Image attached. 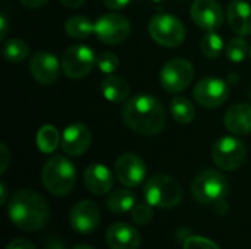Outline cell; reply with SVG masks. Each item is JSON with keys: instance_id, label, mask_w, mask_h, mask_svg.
<instances>
[{"instance_id": "14", "label": "cell", "mask_w": 251, "mask_h": 249, "mask_svg": "<svg viewBox=\"0 0 251 249\" xmlns=\"http://www.w3.org/2000/svg\"><path fill=\"white\" fill-rule=\"evenodd\" d=\"M191 19L200 29L215 31L224 22V10L216 0H194Z\"/></svg>"}, {"instance_id": "2", "label": "cell", "mask_w": 251, "mask_h": 249, "mask_svg": "<svg viewBox=\"0 0 251 249\" xmlns=\"http://www.w3.org/2000/svg\"><path fill=\"white\" fill-rule=\"evenodd\" d=\"M6 205L10 222L21 230L37 232L49 223V204L38 192L19 189L9 198Z\"/></svg>"}, {"instance_id": "22", "label": "cell", "mask_w": 251, "mask_h": 249, "mask_svg": "<svg viewBox=\"0 0 251 249\" xmlns=\"http://www.w3.org/2000/svg\"><path fill=\"white\" fill-rule=\"evenodd\" d=\"M135 204V194L126 188L113 191L106 200L107 208L115 214H125L128 211H132Z\"/></svg>"}, {"instance_id": "40", "label": "cell", "mask_w": 251, "mask_h": 249, "mask_svg": "<svg viewBox=\"0 0 251 249\" xmlns=\"http://www.w3.org/2000/svg\"><path fill=\"white\" fill-rule=\"evenodd\" d=\"M72 249H96V248H93V247H90V245H76V247H74Z\"/></svg>"}, {"instance_id": "9", "label": "cell", "mask_w": 251, "mask_h": 249, "mask_svg": "<svg viewBox=\"0 0 251 249\" xmlns=\"http://www.w3.org/2000/svg\"><path fill=\"white\" fill-rule=\"evenodd\" d=\"M96 54L88 45L75 44L68 47L62 57V70L71 79L87 76L96 65Z\"/></svg>"}, {"instance_id": "18", "label": "cell", "mask_w": 251, "mask_h": 249, "mask_svg": "<svg viewBox=\"0 0 251 249\" xmlns=\"http://www.w3.org/2000/svg\"><path fill=\"white\" fill-rule=\"evenodd\" d=\"M84 183L91 194L106 195L113 188V175L106 166L94 163L84 170Z\"/></svg>"}, {"instance_id": "21", "label": "cell", "mask_w": 251, "mask_h": 249, "mask_svg": "<svg viewBox=\"0 0 251 249\" xmlns=\"http://www.w3.org/2000/svg\"><path fill=\"white\" fill-rule=\"evenodd\" d=\"M101 94L110 103H121L129 97V84L119 75H107L101 81Z\"/></svg>"}, {"instance_id": "23", "label": "cell", "mask_w": 251, "mask_h": 249, "mask_svg": "<svg viewBox=\"0 0 251 249\" xmlns=\"http://www.w3.org/2000/svg\"><path fill=\"white\" fill-rule=\"evenodd\" d=\"M62 142V136L56 126L53 125H44L38 129L35 135V144L38 150L44 154H51L56 151L59 144Z\"/></svg>"}, {"instance_id": "24", "label": "cell", "mask_w": 251, "mask_h": 249, "mask_svg": "<svg viewBox=\"0 0 251 249\" xmlns=\"http://www.w3.org/2000/svg\"><path fill=\"white\" fill-rule=\"evenodd\" d=\"M65 32L75 40H85L94 32V22L87 16H72L65 22Z\"/></svg>"}, {"instance_id": "12", "label": "cell", "mask_w": 251, "mask_h": 249, "mask_svg": "<svg viewBox=\"0 0 251 249\" xmlns=\"http://www.w3.org/2000/svg\"><path fill=\"white\" fill-rule=\"evenodd\" d=\"M116 179L126 188H137L146 178V164L134 153H124L115 161L113 167Z\"/></svg>"}, {"instance_id": "15", "label": "cell", "mask_w": 251, "mask_h": 249, "mask_svg": "<svg viewBox=\"0 0 251 249\" xmlns=\"http://www.w3.org/2000/svg\"><path fill=\"white\" fill-rule=\"evenodd\" d=\"M93 134L84 123H72L62 134V150L71 157L82 156L91 145Z\"/></svg>"}, {"instance_id": "42", "label": "cell", "mask_w": 251, "mask_h": 249, "mask_svg": "<svg viewBox=\"0 0 251 249\" xmlns=\"http://www.w3.org/2000/svg\"><path fill=\"white\" fill-rule=\"evenodd\" d=\"M250 60H251V48H250Z\"/></svg>"}, {"instance_id": "11", "label": "cell", "mask_w": 251, "mask_h": 249, "mask_svg": "<svg viewBox=\"0 0 251 249\" xmlns=\"http://www.w3.org/2000/svg\"><path fill=\"white\" fill-rule=\"evenodd\" d=\"M229 88L228 84L215 76L203 78L197 82L193 91V97L196 103H199L204 109H216L228 100Z\"/></svg>"}, {"instance_id": "36", "label": "cell", "mask_w": 251, "mask_h": 249, "mask_svg": "<svg viewBox=\"0 0 251 249\" xmlns=\"http://www.w3.org/2000/svg\"><path fill=\"white\" fill-rule=\"evenodd\" d=\"M7 29H9V23H7L6 15L1 13V15H0V40H4V38H6Z\"/></svg>"}, {"instance_id": "38", "label": "cell", "mask_w": 251, "mask_h": 249, "mask_svg": "<svg viewBox=\"0 0 251 249\" xmlns=\"http://www.w3.org/2000/svg\"><path fill=\"white\" fill-rule=\"evenodd\" d=\"M63 6H66V7H71V9H76V7H81L84 3H85V0H59Z\"/></svg>"}, {"instance_id": "33", "label": "cell", "mask_w": 251, "mask_h": 249, "mask_svg": "<svg viewBox=\"0 0 251 249\" xmlns=\"http://www.w3.org/2000/svg\"><path fill=\"white\" fill-rule=\"evenodd\" d=\"M10 163V154L9 150L4 144H0V173L4 175V172L7 170Z\"/></svg>"}, {"instance_id": "27", "label": "cell", "mask_w": 251, "mask_h": 249, "mask_svg": "<svg viewBox=\"0 0 251 249\" xmlns=\"http://www.w3.org/2000/svg\"><path fill=\"white\" fill-rule=\"evenodd\" d=\"M200 50L207 59H218L225 50L224 40L215 31H209L200 41Z\"/></svg>"}, {"instance_id": "6", "label": "cell", "mask_w": 251, "mask_h": 249, "mask_svg": "<svg viewBox=\"0 0 251 249\" xmlns=\"http://www.w3.org/2000/svg\"><path fill=\"white\" fill-rule=\"evenodd\" d=\"M191 192L201 204H216L228 194V181L221 172L209 169L196 176Z\"/></svg>"}, {"instance_id": "35", "label": "cell", "mask_w": 251, "mask_h": 249, "mask_svg": "<svg viewBox=\"0 0 251 249\" xmlns=\"http://www.w3.org/2000/svg\"><path fill=\"white\" fill-rule=\"evenodd\" d=\"M131 0H103L104 6L112 9V10H119L122 7H125Z\"/></svg>"}, {"instance_id": "25", "label": "cell", "mask_w": 251, "mask_h": 249, "mask_svg": "<svg viewBox=\"0 0 251 249\" xmlns=\"http://www.w3.org/2000/svg\"><path fill=\"white\" fill-rule=\"evenodd\" d=\"M171 114L179 125H188L196 119V107L185 97H175L171 101Z\"/></svg>"}, {"instance_id": "17", "label": "cell", "mask_w": 251, "mask_h": 249, "mask_svg": "<svg viewBox=\"0 0 251 249\" xmlns=\"http://www.w3.org/2000/svg\"><path fill=\"white\" fill-rule=\"evenodd\" d=\"M106 242L110 249H138L141 245V236L134 226L118 222L107 229Z\"/></svg>"}, {"instance_id": "19", "label": "cell", "mask_w": 251, "mask_h": 249, "mask_svg": "<svg viewBox=\"0 0 251 249\" xmlns=\"http://www.w3.org/2000/svg\"><path fill=\"white\" fill-rule=\"evenodd\" d=\"M224 125L234 135H249L251 132V104L238 103L229 107L225 113Z\"/></svg>"}, {"instance_id": "16", "label": "cell", "mask_w": 251, "mask_h": 249, "mask_svg": "<svg viewBox=\"0 0 251 249\" xmlns=\"http://www.w3.org/2000/svg\"><path fill=\"white\" fill-rule=\"evenodd\" d=\"M31 76L41 85H51L59 78V60L53 53L38 51L29 60Z\"/></svg>"}, {"instance_id": "5", "label": "cell", "mask_w": 251, "mask_h": 249, "mask_svg": "<svg viewBox=\"0 0 251 249\" xmlns=\"http://www.w3.org/2000/svg\"><path fill=\"white\" fill-rule=\"evenodd\" d=\"M149 34L162 47H178L185 40L184 23L171 13H157L149 21Z\"/></svg>"}, {"instance_id": "39", "label": "cell", "mask_w": 251, "mask_h": 249, "mask_svg": "<svg viewBox=\"0 0 251 249\" xmlns=\"http://www.w3.org/2000/svg\"><path fill=\"white\" fill-rule=\"evenodd\" d=\"M0 192H1L0 203L4 205V204H7V192H6V186H4V183H0Z\"/></svg>"}, {"instance_id": "29", "label": "cell", "mask_w": 251, "mask_h": 249, "mask_svg": "<svg viewBox=\"0 0 251 249\" xmlns=\"http://www.w3.org/2000/svg\"><path fill=\"white\" fill-rule=\"evenodd\" d=\"M96 65L101 73L113 75V72H116V69L119 68V57L110 51H103L101 54L97 56Z\"/></svg>"}, {"instance_id": "7", "label": "cell", "mask_w": 251, "mask_h": 249, "mask_svg": "<svg viewBox=\"0 0 251 249\" xmlns=\"http://www.w3.org/2000/svg\"><path fill=\"white\" fill-rule=\"evenodd\" d=\"M212 158L219 169L237 170L246 163L247 148L244 142L235 136H222L213 144Z\"/></svg>"}, {"instance_id": "13", "label": "cell", "mask_w": 251, "mask_h": 249, "mask_svg": "<svg viewBox=\"0 0 251 249\" xmlns=\"http://www.w3.org/2000/svg\"><path fill=\"white\" fill-rule=\"evenodd\" d=\"M100 223V210L96 203L90 200H82L76 203L69 213L71 227L81 235L93 233Z\"/></svg>"}, {"instance_id": "4", "label": "cell", "mask_w": 251, "mask_h": 249, "mask_svg": "<svg viewBox=\"0 0 251 249\" xmlns=\"http://www.w3.org/2000/svg\"><path fill=\"white\" fill-rule=\"evenodd\" d=\"M182 195L179 182L168 175H154L144 185V198L156 208H174L181 204Z\"/></svg>"}, {"instance_id": "30", "label": "cell", "mask_w": 251, "mask_h": 249, "mask_svg": "<svg viewBox=\"0 0 251 249\" xmlns=\"http://www.w3.org/2000/svg\"><path fill=\"white\" fill-rule=\"evenodd\" d=\"M153 205L149 204L147 201L146 203H140V204H135V207L132 208L131 211V216H132V222L137 223V225H147L151 222L153 219Z\"/></svg>"}, {"instance_id": "28", "label": "cell", "mask_w": 251, "mask_h": 249, "mask_svg": "<svg viewBox=\"0 0 251 249\" xmlns=\"http://www.w3.org/2000/svg\"><path fill=\"white\" fill-rule=\"evenodd\" d=\"M225 54L226 57L232 62V63H241L246 60V57L250 54V48L247 41L240 35V37H234L228 41V44L225 45Z\"/></svg>"}, {"instance_id": "10", "label": "cell", "mask_w": 251, "mask_h": 249, "mask_svg": "<svg viewBox=\"0 0 251 249\" xmlns=\"http://www.w3.org/2000/svg\"><path fill=\"white\" fill-rule=\"evenodd\" d=\"M131 32L129 21L121 13H104L94 22L96 37L109 45L119 44L128 38Z\"/></svg>"}, {"instance_id": "34", "label": "cell", "mask_w": 251, "mask_h": 249, "mask_svg": "<svg viewBox=\"0 0 251 249\" xmlns=\"http://www.w3.org/2000/svg\"><path fill=\"white\" fill-rule=\"evenodd\" d=\"M44 249H65V245L60 238L51 235L44 241Z\"/></svg>"}, {"instance_id": "8", "label": "cell", "mask_w": 251, "mask_h": 249, "mask_svg": "<svg viewBox=\"0 0 251 249\" xmlns=\"http://www.w3.org/2000/svg\"><path fill=\"white\" fill-rule=\"evenodd\" d=\"M194 79V66L185 59H172L160 70V85L169 94L185 91Z\"/></svg>"}, {"instance_id": "37", "label": "cell", "mask_w": 251, "mask_h": 249, "mask_svg": "<svg viewBox=\"0 0 251 249\" xmlns=\"http://www.w3.org/2000/svg\"><path fill=\"white\" fill-rule=\"evenodd\" d=\"M22 6L25 7H29V9H35V7H40L43 6L44 3H47V0H19Z\"/></svg>"}, {"instance_id": "31", "label": "cell", "mask_w": 251, "mask_h": 249, "mask_svg": "<svg viewBox=\"0 0 251 249\" xmlns=\"http://www.w3.org/2000/svg\"><path fill=\"white\" fill-rule=\"evenodd\" d=\"M184 249H221L213 241L203 236H190L184 242Z\"/></svg>"}, {"instance_id": "3", "label": "cell", "mask_w": 251, "mask_h": 249, "mask_svg": "<svg viewBox=\"0 0 251 249\" xmlns=\"http://www.w3.org/2000/svg\"><path fill=\"white\" fill-rule=\"evenodd\" d=\"M41 181L44 188L54 197L68 195L76 182V170L71 160L63 156H54L46 161Z\"/></svg>"}, {"instance_id": "43", "label": "cell", "mask_w": 251, "mask_h": 249, "mask_svg": "<svg viewBox=\"0 0 251 249\" xmlns=\"http://www.w3.org/2000/svg\"><path fill=\"white\" fill-rule=\"evenodd\" d=\"M250 98H251V90H250Z\"/></svg>"}, {"instance_id": "32", "label": "cell", "mask_w": 251, "mask_h": 249, "mask_svg": "<svg viewBox=\"0 0 251 249\" xmlns=\"http://www.w3.org/2000/svg\"><path fill=\"white\" fill-rule=\"evenodd\" d=\"M6 249H35V245L28 241V239H24V238H18V239H13L7 244Z\"/></svg>"}, {"instance_id": "41", "label": "cell", "mask_w": 251, "mask_h": 249, "mask_svg": "<svg viewBox=\"0 0 251 249\" xmlns=\"http://www.w3.org/2000/svg\"><path fill=\"white\" fill-rule=\"evenodd\" d=\"M150 1H154V3H160V1H163V0H150Z\"/></svg>"}, {"instance_id": "1", "label": "cell", "mask_w": 251, "mask_h": 249, "mask_svg": "<svg viewBox=\"0 0 251 249\" xmlns=\"http://www.w3.org/2000/svg\"><path fill=\"white\" fill-rule=\"evenodd\" d=\"M122 119L131 131L141 135H157L166 123L162 103L150 94H138L126 100L122 107Z\"/></svg>"}, {"instance_id": "26", "label": "cell", "mask_w": 251, "mask_h": 249, "mask_svg": "<svg viewBox=\"0 0 251 249\" xmlns=\"http://www.w3.org/2000/svg\"><path fill=\"white\" fill-rule=\"evenodd\" d=\"M1 53H3L4 60H7L10 63H21L28 57L29 47L21 38H10L3 44Z\"/></svg>"}, {"instance_id": "20", "label": "cell", "mask_w": 251, "mask_h": 249, "mask_svg": "<svg viewBox=\"0 0 251 249\" xmlns=\"http://www.w3.org/2000/svg\"><path fill=\"white\" fill-rule=\"evenodd\" d=\"M231 29L241 35H251V4L246 0H232L226 10Z\"/></svg>"}]
</instances>
